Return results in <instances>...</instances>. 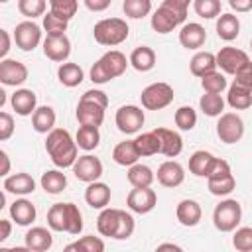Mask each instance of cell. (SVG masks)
I'll use <instances>...</instances> for the list:
<instances>
[{
    "label": "cell",
    "instance_id": "cell-1",
    "mask_svg": "<svg viewBox=\"0 0 252 252\" xmlns=\"http://www.w3.org/2000/svg\"><path fill=\"white\" fill-rule=\"evenodd\" d=\"M77 148H79L77 142L63 128H55L47 134L45 150L57 167H69V165L73 167L77 161Z\"/></svg>",
    "mask_w": 252,
    "mask_h": 252
},
{
    "label": "cell",
    "instance_id": "cell-2",
    "mask_svg": "<svg viewBox=\"0 0 252 252\" xmlns=\"http://www.w3.org/2000/svg\"><path fill=\"white\" fill-rule=\"evenodd\" d=\"M96 228L102 236L126 240L134 232V219L122 209H104L96 219Z\"/></svg>",
    "mask_w": 252,
    "mask_h": 252
},
{
    "label": "cell",
    "instance_id": "cell-3",
    "mask_svg": "<svg viewBox=\"0 0 252 252\" xmlns=\"http://www.w3.org/2000/svg\"><path fill=\"white\" fill-rule=\"evenodd\" d=\"M108 106V96L102 91H87L77 104V120L81 126L98 128L104 122V110Z\"/></svg>",
    "mask_w": 252,
    "mask_h": 252
},
{
    "label": "cell",
    "instance_id": "cell-4",
    "mask_svg": "<svg viewBox=\"0 0 252 252\" xmlns=\"http://www.w3.org/2000/svg\"><path fill=\"white\" fill-rule=\"evenodd\" d=\"M47 224L59 232L79 234L83 230V215L73 203H55L47 211Z\"/></svg>",
    "mask_w": 252,
    "mask_h": 252
},
{
    "label": "cell",
    "instance_id": "cell-5",
    "mask_svg": "<svg viewBox=\"0 0 252 252\" xmlns=\"http://www.w3.org/2000/svg\"><path fill=\"white\" fill-rule=\"evenodd\" d=\"M126 65H128V61H126V55L122 51H116V49L106 51L91 67V81L93 83H98V85L108 83L110 79L120 77L126 71Z\"/></svg>",
    "mask_w": 252,
    "mask_h": 252
},
{
    "label": "cell",
    "instance_id": "cell-6",
    "mask_svg": "<svg viewBox=\"0 0 252 252\" xmlns=\"http://www.w3.org/2000/svg\"><path fill=\"white\" fill-rule=\"evenodd\" d=\"M128 32H130L128 24L122 18H104V20L96 22L93 28L94 39L100 45H108V47L122 43L128 37Z\"/></svg>",
    "mask_w": 252,
    "mask_h": 252
},
{
    "label": "cell",
    "instance_id": "cell-7",
    "mask_svg": "<svg viewBox=\"0 0 252 252\" xmlns=\"http://www.w3.org/2000/svg\"><path fill=\"white\" fill-rule=\"evenodd\" d=\"M242 209L236 199H224L220 201L213 211V222L220 232H230L240 222Z\"/></svg>",
    "mask_w": 252,
    "mask_h": 252
},
{
    "label": "cell",
    "instance_id": "cell-8",
    "mask_svg": "<svg viewBox=\"0 0 252 252\" xmlns=\"http://www.w3.org/2000/svg\"><path fill=\"white\" fill-rule=\"evenodd\" d=\"M142 106L148 110H161L173 100V87L167 83H152L140 94Z\"/></svg>",
    "mask_w": 252,
    "mask_h": 252
},
{
    "label": "cell",
    "instance_id": "cell-9",
    "mask_svg": "<svg viewBox=\"0 0 252 252\" xmlns=\"http://www.w3.org/2000/svg\"><path fill=\"white\" fill-rule=\"evenodd\" d=\"M217 136L224 144H236L244 136V122L238 114L226 112L217 122Z\"/></svg>",
    "mask_w": 252,
    "mask_h": 252
},
{
    "label": "cell",
    "instance_id": "cell-10",
    "mask_svg": "<svg viewBox=\"0 0 252 252\" xmlns=\"http://www.w3.org/2000/svg\"><path fill=\"white\" fill-rule=\"evenodd\" d=\"M116 126L122 134H136L142 126H144V110L134 106V104H126L120 106L116 110Z\"/></svg>",
    "mask_w": 252,
    "mask_h": 252
},
{
    "label": "cell",
    "instance_id": "cell-11",
    "mask_svg": "<svg viewBox=\"0 0 252 252\" xmlns=\"http://www.w3.org/2000/svg\"><path fill=\"white\" fill-rule=\"evenodd\" d=\"M215 57H217V67H220L228 75H236L242 67L250 63L246 51L236 49V47H222Z\"/></svg>",
    "mask_w": 252,
    "mask_h": 252
},
{
    "label": "cell",
    "instance_id": "cell-12",
    "mask_svg": "<svg viewBox=\"0 0 252 252\" xmlns=\"http://www.w3.org/2000/svg\"><path fill=\"white\" fill-rule=\"evenodd\" d=\"M14 41L22 51H33L41 41V30L37 24L26 20L20 22L14 30Z\"/></svg>",
    "mask_w": 252,
    "mask_h": 252
},
{
    "label": "cell",
    "instance_id": "cell-13",
    "mask_svg": "<svg viewBox=\"0 0 252 252\" xmlns=\"http://www.w3.org/2000/svg\"><path fill=\"white\" fill-rule=\"evenodd\" d=\"M73 173L79 181L85 183H94L100 175H102V161L91 154L87 156H79L75 165H73Z\"/></svg>",
    "mask_w": 252,
    "mask_h": 252
},
{
    "label": "cell",
    "instance_id": "cell-14",
    "mask_svg": "<svg viewBox=\"0 0 252 252\" xmlns=\"http://www.w3.org/2000/svg\"><path fill=\"white\" fill-rule=\"evenodd\" d=\"M126 205L134 211V213H140V215H146L150 213L156 205H158V195L154 189L150 187H134L128 197H126Z\"/></svg>",
    "mask_w": 252,
    "mask_h": 252
},
{
    "label": "cell",
    "instance_id": "cell-15",
    "mask_svg": "<svg viewBox=\"0 0 252 252\" xmlns=\"http://www.w3.org/2000/svg\"><path fill=\"white\" fill-rule=\"evenodd\" d=\"M28 79V67L16 59H2L0 61V83L8 87L22 85Z\"/></svg>",
    "mask_w": 252,
    "mask_h": 252
},
{
    "label": "cell",
    "instance_id": "cell-16",
    "mask_svg": "<svg viewBox=\"0 0 252 252\" xmlns=\"http://www.w3.org/2000/svg\"><path fill=\"white\" fill-rule=\"evenodd\" d=\"M43 53L51 61H65L71 53V41L67 35H47L43 39Z\"/></svg>",
    "mask_w": 252,
    "mask_h": 252
},
{
    "label": "cell",
    "instance_id": "cell-17",
    "mask_svg": "<svg viewBox=\"0 0 252 252\" xmlns=\"http://www.w3.org/2000/svg\"><path fill=\"white\" fill-rule=\"evenodd\" d=\"M154 134L159 140V154L167 156V158H175L181 154L183 150V140L177 132L169 130V128H156Z\"/></svg>",
    "mask_w": 252,
    "mask_h": 252
},
{
    "label": "cell",
    "instance_id": "cell-18",
    "mask_svg": "<svg viewBox=\"0 0 252 252\" xmlns=\"http://www.w3.org/2000/svg\"><path fill=\"white\" fill-rule=\"evenodd\" d=\"M10 102H12V108L16 110V114H20V116H30V114H33L37 110V106H35L37 104V96L30 89L16 91L12 94V98H10Z\"/></svg>",
    "mask_w": 252,
    "mask_h": 252
},
{
    "label": "cell",
    "instance_id": "cell-19",
    "mask_svg": "<svg viewBox=\"0 0 252 252\" xmlns=\"http://www.w3.org/2000/svg\"><path fill=\"white\" fill-rule=\"evenodd\" d=\"M207 39V32L201 24H185L179 30V43L187 49H199Z\"/></svg>",
    "mask_w": 252,
    "mask_h": 252
},
{
    "label": "cell",
    "instance_id": "cell-20",
    "mask_svg": "<svg viewBox=\"0 0 252 252\" xmlns=\"http://www.w3.org/2000/svg\"><path fill=\"white\" fill-rule=\"evenodd\" d=\"M185 179V171L177 161H163L158 167V181L163 187H177Z\"/></svg>",
    "mask_w": 252,
    "mask_h": 252
},
{
    "label": "cell",
    "instance_id": "cell-21",
    "mask_svg": "<svg viewBox=\"0 0 252 252\" xmlns=\"http://www.w3.org/2000/svg\"><path fill=\"white\" fill-rule=\"evenodd\" d=\"M85 201L93 209H104L110 203V187L100 181L89 183V187L85 189Z\"/></svg>",
    "mask_w": 252,
    "mask_h": 252
},
{
    "label": "cell",
    "instance_id": "cell-22",
    "mask_svg": "<svg viewBox=\"0 0 252 252\" xmlns=\"http://www.w3.org/2000/svg\"><path fill=\"white\" fill-rule=\"evenodd\" d=\"M26 246L32 250V252H45L51 248L53 244V238H51V232L43 226H33L32 230L26 232Z\"/></svg>",
    "mask_w": 252,
    "mask_h": 252
},
{
    "label": "cell",
    "instance_id": "cell-23",
    "mask_svg": "<svg viewBox=\"0 0 252 252\" xmlns=\"http://www.w3.org/2000/svg\"><path fill=\"white\" fill-rule=\"evenodd\" d=\"M33 189H35V181L30 173H14L4 179V191L8 193L28 195V193H33Z\"/></svg>",
    "mask_w": 252,
    "mask_h": 252
},
{
    "label": "cell",
    "instance_id": "cell-24",
    "mask_svg": "<svg viewBox=\"0 0 252 252\" xmlns=\"http://www.w3.org/2000/svg\"><path fill=\"white\" fill-rule=\"evenodd\" d=\"M175 215H177V220H179L183 226H195V224L201 220L203 211H201V205H199L197 201H193V199H183V201L177 205Z\"/></svg>",
    "mask_w": 252,
    "mask_h": 252
},
{
    "label": "cell",
    "instance_id": "cell-25",
    "mask_svg": "<svg viewBox=\"0 0 252 252\" xmlns=\"http://www.w3.org/2000/svg\"><path fill=\"white\" fill-rule=\"evenodd\" d=\"M10 217L16 220V224L28 226L30 222L35 220V207L28 199H18L10 205Z\"/></svg>",
    "mask_w": 252,
    "mask_h": 252
},
{
    "label": "cell",
    "instance_id": "cell-26",
    "mask_svg": "<svg viewBox=\"0 0 252 252\" xmlns=\"http://www.w3.org/2000/svg\"><path fill=\"white\" fill-rule=\"evenodd\" d=\"M215 159H217V158H215L211 152L197 150V152L189 158V171H191L193 175H197V177H209Z\"/></svg>",
    "mask_w": 252,
    "mask_h": 252
},
{
    "label": "cell",
    "instance_id": "cell-27",
    "mask_svg": "<svg viewBox=\"0 0 252 252\" xmlns=\"http://www.w3.org/2000/svg\"><path fill=\"white\" fill-rule=\"evenodd\" d=\"M179 24H183L179 18L173 16V12H169L165 6H159L154 16H152V28L158 32V33H169L173 28H177Z\"/></svg>",
    "mask_w": 252,
    "mask_h": 252
},
{
    "label": "cell",
    "instance_id": "cell-28",
    "mask_svg": "<svg viewBox=\"0 0 252 252\" xmlns=\"http://www.w3.org/2000/svg\"><path fill=\"white\" fill-rule=\"evenodd\" d=\"M189 67H191V73L195 77H201L203 79L205 75L217 71V57L213 53H209V51H199V53L193 55Z\"/></svg>",
    "mask_w": 252,
    "mask_h": 252
},
{
    "label": "cell",
    "instance_id": "cell-29",
    "mask_svg": "<svg viewBox=\"0 0 252 252\" xmlns=\"http://www.w3.org/2000/svg\"><path fill=\"white\" fill-rule=\"evenodd\" d=\"M32 124L35 132L49 134L51 130H55V110L51 106H37V110L32 114Z\"/></svg>",
    "mask_w": 252,
    "mask_h": 252
},
{
    "label": "cell",
    "instance_id": "cell-30",
    "mask_svg": "<svg viewBox=\"0 0 252 252\" xmlns=\"http://www.w3.org/2000/svg\"><path fill=\"white\" fill-rule=\"evenodd\" d=\"M112 158H114V161H116L118 165H128V167L136 165L140 154H138V150H136L134 140H126V142L116 144V148H114V152H112Z\"/></svg>",
    "mask_w": 252,
    "mask_h": 252
},
{
    "label": "cell",
    "instance_id": "cell-31",
    "mask_svg": "<svg viewBox=\"0 0 252 252\" xmlns=\"http://www.w3.org/2000/svg\"><path fill=\"white\" fill-rule=\"evenodd\" d=\"M217 33L224 41L236 39V35L240 33V22H238V18L234 14H220L219 20H217Z\"/></svg>",
    "mask_w": 252,
    "mask_h": 252
},
{
    "label": "cell",
    "instance_id": "cell-32",
    "mask_svg": "<svg viewBox=\"0 0 252 252\" xmlns=\"http://www.w3.org/2000/svg\"><path fill=\"white\" fill-rule=\"evenodd\" d=\"M130 65H132L136 71H142V73L154 69V65H156V53H154V49L148 47V45L136 47V49L132 51V55H130Z\"/></svg>",
    "mask_w": 252,
    "mask_h": 252
},
{
    "label": "cell",
    "instance_id": "cell-33",
    "mask_svg": "<svg viewBox=\"0 0 252 252\" xmlns=\"http://www.w3.org/2000/svg\"><path fill=\"white\" fill-rule=\"evenodd\" d=\"M39 183H41V187H43L45 193L57 195V193H61V191L65 189L67 177H65V173H61L59 169H49V171H45V173L41 175Z\"/></svg>",
    "mask_w": 252,
    "mask_h": 252
},
{
    "label": "cell",
    "instance_id": "cell-34",
    "mask_svg": "<svg viewBox=\"0 0 252 252\" xmlns=\"http://www.w3.org/2000/svg\"><path fill=\"white\" fill-rule=\"evenodd\" d=\"M57 77H59L61 85H65V87H77L85 79L83 69L77 63H61V67L57 69Z\"/></svg>",
    "mask_w": 252,
    "mask_h": 252
},
{
    "label": "cell",
    "instance_id": "cell-35",
    "mask_svg": "<svg viewBox=\"0 0 252 252\" xmlns=\"http://www.w3.org/2000/svg\"><path fill=\"white\" fill-rule=\"evenodd\" d=\"M154 179H156L154 171L144 163H136L128 169V181L134 187H150L154 183Z\"/></svg>",
    "mask_w": 252,
    "mask_h": 252
},
{
    "label": "cell",
    "instance_id": "cell-36",
    "mask_svg": "<svg viewBox=\"0 0 252 252\" xmlns=\"http://www.w3.org/2000/svg\"><path fill=\"white\" fill-rule=\"evenodd\" d=\"M77 146L85 152H91L98 146L100 142V134H98V128H93V126H81L77 130V138H75Z\"/></svg>",
    "mask_w": 252,
    "mask_h": 252
},
{
    "label": "cell",
    "instance_id": "cell-37",
    "mask_svg": "<svg viewBox=\"0 0 252 252\" xmlns=\"http://www.w3.org/2000/svg\"><path fill=\"white\" fill-rule=\"evenodd\" d=\"M134 144H136V150H138L140 158L159 154V140L154 134V130L152 132H146V134H140L138 138H134Z\"/></svg>",
    "mask_w": 252,
    "mask_h": 252
},
{
    "label": "cell",
    "instance_id": "cell-38",
    "mask_svg": "<svg viewBox=\"0 0 252 252\" xmlns=\"http://www.w3.org/2000/svg\"><path fill=\"white\" fill-rule=\"evenodd\" d=\"M226 100H228V104L234 110H244V108H250V104H252V93L250 91H244V89H240V87H236L232 83L230 89H228Z\"/></svg>",
    "mask_w": 252,
    "mask_h": 252
},
{
    "label": "cell",
    "instance_id": "cell-39",
    "mask_svg": "<svg viewBox=\"0 0 252 252\" xmlns=\"http://www.w3.org/2000/svg\"><path fill=\"white\" fill-rule=\"evenodd\" d=\"M199 106L203 110V114L207 116H222V110H224V100L220 94H203L201 100H199Z\"/></svg>",
    "mask_w": 252,
    "mask_h": 252
},
{
    "label": "cell",
    "instance_id": "cell-40",
    "mask_svg": "<svg viewBox=\"0 0 252 252\" xmlns=\"http://www.w3.org/2000/svg\"><path fill=\"white\" fill-rule=\"evenodd\" d=\"M209 191L213 193V195H228L230 191H234V187H236V179H234V175L232 173H228V175H222V177H211L209 179Z\"/></svg>",
    "mask_w": 252,
    "mask_h": 252
},
{
    "label": "cell",
    "instance_id": "cell-41",
    "mask_svg": "<svg viewBox=\"0 0 252 252\" xmlns=\"http://www.w3.org/2000/svg\"><path fill=\"white\" fill-rule=\"evenodd\" d=\"M49 8H51V14H53V16H57V18L69 22V20L75 16L79 4H77L75 0H51V2H49Z\"/></svg>",
    "mask_w": 252,
    "mask_h": 252
},
{
    "label": "cell",
    "instance_id": "cell-42",
    "mask_svg": "<svg viewBox=\"0 0 252 252\" xmlns=\"http://www.w3.org/2000/svg\"><path fill=\"white\" fill-rule=\"evenodd\" d=\"M122 10H124V14H126L128 18L138 20V18H144V16L150 14L152 2H150V0H124Z\"/></svg>",
    "mask_w": 252,
    "mask_h": 252
},
{
    "label": "cell",
    "instance_id": "cell-43",
    "mask_svg": "<svg viewBox=\"0 0 252 252\" xmlns=\"http://www.w3.org/2000/svg\"><path fill=\"white\" fill-rule=\"evenodd\" d=\"M201 87L205 89V93L209 94H220L224 89H226V79L222 73L215 71V73H209L201 79Z\"/></svg>",
    "mask_w": 252,
    "mask_h": 252
},
{
    "label": "cell",
    "instance_id": "cell-44",
    "mask_svg": "<svg viewBox=\"0 0 252 252\" xmlns=\"http://www.w3.org/2000/svg\"><path fill=\"white\" fill-rule=\"evenodd\" d=\"M193 8H195L197 16L207 18V20H213L220 14V2L219 0H195Z\"/></svg>",
    "mask_w": 252,
    "mask_h": 252
},
{
    "label": "cell",
    "instance_id": "cell-45",
    "mask_svg": "<svg viewBox=\"0 0 252 252\" xmlns=\"http://www.w3.org/2000/svg\"><path fill=\"white\" fill-rule=\"evenodd\" d=\"M175 124L181 130H193L197 124V112L191 106H181L175 110Z\"/></svg>",
    "mask_w": 252,
    "mask_h": 252
},
{
    "label": "cell",
    "instance_id": "cell-46",
    "mask_svg": "<svg viewBox=\"0 0 252 252\" xmlns=\"http://www.w3.org/2000/svg\"><path fill=\"white\" fill-rule=\"evenodd\" d=\"M232 246L238 252H252V228L250 226L238 228L232 236Z\"/></svg>",
    "mask_w": 252,
    "mask_h": 252
},
{
    "label": "cell",
    "instance_id": "cell-47",
    "mask_svg": "<svg viewBox=\"0 0 252 252\" xmlns=\"http://www.w3.org/2000/svg\"><path fill=\"white\" fill-rule=\"evenodd\" d=\"M67 24H69V22H65V20L53 16L51 12L43 16V28H45L47 35H65V32H67Z\"/></svg>",
    "mask_w": 252,
    "mask_h": 252
},
{
    "label": "cell",
    "instance_id": "cell-48",
    "mask_svg": "<svg viewBox=\"0 0 252 252\" xmlns=\"http://www.w3.org/2000/svg\"><path fill=\"white\" fill-rule=\"evenodd\" d=\"M45 0H20L18 2V10L28 16V18H35V16H41L45 12Z\"/></svg>",
    "mask_w": 252,
    "mask_h": 252
},
{
    "label": "cell",
    "instance_id": "cell-49",
    "mask_svg": "<svg viewBox=\"0 0 252 252\" xmlns=\"http://www.w3.org/2000/svg\"><path fill=\"white\" fill-rule=\"evenodd\" d=\"M161 6H165L169 12H173L175 18H179L181 22H185V18H187V8H189V0H163Z\"/></svg>",
    "mask_w": 252,
    "mask_h": 252
},
{
    "label": "cell",
    "instance_id": "cell-50",
    "mask_svg": "<svg viewBox=\"0 0 252 252\" xmlns=\"http://www.w3.org/2000/svg\"><path fill=\"white\" fill-rule=\"evenodd\" d=\"M77 244L85 250V252H104V242L94 236V234H89V236H83L77 240Z\"/></svg>",
    "mask_w": 252,
    "mask_h": 252
},
{
    "label": "cell",
    "instance_id": "cell-51",
    "mask_svg": "<svg viewBox=\"0 0 252 252\" xmlns=\"http://www.w3.org/2000/svg\"><path fill=\"white\" fill-rule=\"evenodd\" d=\"M234 85L244 89V91H250L252 93V63H248L246 67H242L236 75H234Z\"/></svg>",
    "mask_w": 252,
    "mask_h": 252
},
{
    "label": "cell",
    "instance_id": "cell-52",
    "mask_svg": "<svg viewBox=\"0 0 252 252\" xmlns=\"http://www.w3.org/2000/svg\"><path fill=\"white\" fill-rule=\"evenodd\" d=\"M14 132V118L8 112H0V140H8Z\"/></svg>",
    "mask_w": 252,
    "mask_h": 252
},
{
    "label": "cell",
    "instance_id": "cell-53",
    "mask_svg": "<svg viewBox=\"0 0 252 252\" xmlns=\"http://www.w3.org/2000/svg\"><path fill=\"white\" fill-rule=\"evenodd\" d=\"M228 173H230V165H228V161L217 158L215 163H213V167H211V173H209L207 179H211V177H222V175H228Z\"/></svg>",
    "mask_w": 252,
    "mask_h": 252
},
{
    "label": "cell",
    "instance_id": "cell-54",
    "mask_svg": "<svg viewBox=\"0 0 252 252\" xmlns=\"http://www.w3.org/2000/svg\"><path fill=\"white\" fill-rule=\"evenodd\" d=\"M85 6L93 12H100L110 6V0H85Z\"/></svg>",
    "mask_w": 252,
    "mask_h": 252
},
{
    "label": "cell",
    "instance_id": "cell-55",
    "mask_svg": "<svg viewBox=\"0 0 252 252\" xmlns=\"http://www.w3.org/2000/svg\"><path fill=\"white\" fill-rule=\"evenodd\" d=\"M228 6L236 12H248V10H252V0H230Z\"/></svg>",
    "mask_w": 252,
    "mask_h": 252
},
{
    "label": "cell",
    "instance_id": "cell-56",
    "mask_svg": "<svg viewBox=\"0 0 252 252\" xmlns=\"http://www.w3.org/2000/svg\"><path fill=\"white\" fill-rule=\"evenodd\" d=\"M0 37H2V47H0V57L4 59V57H6V53L10 51V35H8V32H6V30H0Z\"/></svg>",
    "mask_w": 252,
    "mask_h": 252
},
{
    "label": "cell",
    "instance_id": "cell-57",
    "mask_svg": "<svg viewBox=\"0 0 252 252\" xmlns=\"http://www.w3.org/2000/svg\"><path fill=\"white\" fill-rule=\"evenodd\" d=\"M156 252H183V248L173 244V242H163V244H159L156 248Z\"/></svg>",
    "mask_w": 252,
    "mask_h": 252
},
{
    "label": "cell",
    "instance_id": "cell-58",
    "mask_svg": "<svg viewBox=\"0 0 252 252\" xmlns=\"http://www.w3.org/2000/svg\"><path fill=\"white\" fill-rule=\"evenodd\" d=\"M0 224H2V234H0V240H6V238L10 236L12 224H10V220H6V219H2V220H0Z\"/></svg>",
    "mask_w": 252,
    "mask_h": 252
},
{
    "label": "cell",
    "instance_id": "cell-59",
    "mask_svg": "<svg viewBox=\"0 0 252 252\" xmlns=\"http://www.w3.org/2000/svg\"><path fill=\"white\" fill-rule=\"evenodd\" d=\"M0 159H2V171L0 175H6L10 171V159H8V154L6 152H0Z\"/></svg>",
    "mask_w": 252,
    "mask_h": 252
},
{
    "label": "cell",
    "instance_id": "cell-60",
    "mask_svg": "<svg viewBox=\"0 0 252 252\" xmlns=\"http://www.w3.org/2000/svg\"><path fill=\"white\" fill-rule=\"evenodd\" d=\"M63 252H85L77 242H71V244H67L65 248H63Z\"/></svg>",
    "mask_w": 252,
    "mask_h": 252
},
{
    "label": "cell",
    "instance_id": "cell-61",
    "mask_svg": "<svg viewBox=\"0 0 252 252\" xmlns=\"http://www.w3.org/2000/svg\"><path fill=\"white\" fill-rule=\"evenodd\" d=\"M12 252H32L28 246H16V248H12Z\"/></svg>",
    "mask_w": 252,
    "mask_h": 252
},
{
    "label": "cell",
    "instance_id": "cell-62",
    "mask_svg": "<svg viewBox=\"0 0 252 252\" xmlns=\"http://www.w3.org/2000/svg\"><path fill=\"white\" fill-rule=\"evenodd\" d=\"M0 252H12V248H6V246H2V248H0Z\"/></svg>",
    "mask_w": 252,
    "mask_h": 252
},
{
    "label": "cell",
    "instance_id": "cell-63",
    "mask_svg": "<svg viewBox=\"0 0 252 252\" xmlns=\"http://www.w3.org/2000/svg\"><path fill=\"white\" fill-rule=\"evenodd\" d=\"M250 47H252V41H250Z\"/></svg>",
    "mask_w": 252,
    "mask_h": 252
}]
</instances>
